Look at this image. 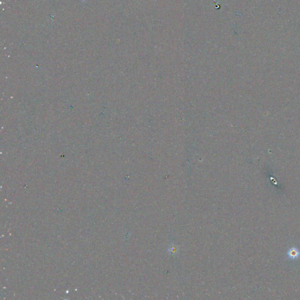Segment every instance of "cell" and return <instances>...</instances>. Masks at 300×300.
I'll use <instances>...</instances> for the list:
<instances>
[{"label": "cell", "mask_w": 300, "mask_h": 300, "mask_svg": "<svg viewBox=\"0 0 300 300\" xmlns=\"http://www.w3.org/2000/svg\"><path fill=\"white\" fill-rule=\"evenodd\" d=\"M170 250H171L170 253H173V254H175V253H177V247H176L175 246H173V247H171V248L170 249Z\"/></svg>", "instance_id": "obj_2"}, {"label": "cell", "mask_w": 300, "mask_h": 300, "mask_svg": "<svg viewBox=\"0 0 300 300\" xmlns=\"http://www.w3.org/2000/svg\"><path fill=\"white\" fill-rule=\"evenodd\" d=\"M287 254L289 259L297 260L300 257V251L297 247H292L288 250Z\"/></svg>", "instance_id": "obj_1"}]
</instances>
